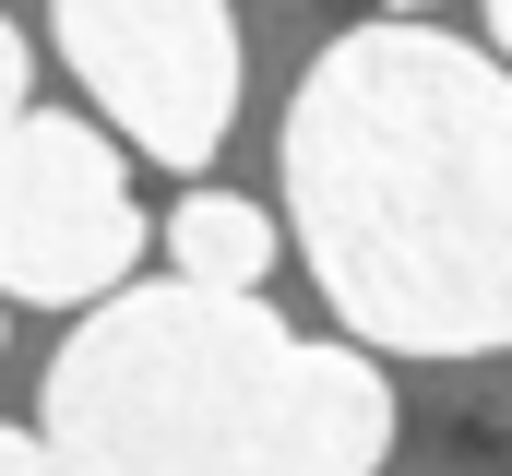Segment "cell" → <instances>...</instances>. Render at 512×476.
I'll use <instances>...</instances> for the list:
<instances>
[{
	"label": "cell",
	"instance_id": "6da1fadb",
	"mask_svg": "<svg viewBox=\"0 0 512 476\" xmlns=\"http://www.w3.org/2000/svg\"><path fill=\"white\" fill-rule=\"evenodd\" d=\"M286 215L346 310L393 357L512 346V72L441 24H358L298 72Z\"/></svg>",
	"mask_w": 512,
	"mask_h": 476
},
{
	"label": "cell",
	"instance_id": "7a4b0ae2",
	"mask_svg": "<svg viewBox=\"0 0 512 476\" xmlns=\"http://www.w3.org/2000/svg\"><path fill=\"white\" fill-rule=\"evenodd\" d=\"M60 476H310L298 334L262 286H108L48 357Z\"/></svg>",
	"mask_w": 512,
	"mask_h": 476
},
{
	"label": "cell",
	"instance_id": "3957f363",
	"mask_svg": "<svg viewBox=\"0 0 512 476\" xmlns=\"http://www.w3.org/2000/svg\"><path fill=\"white\" fill-rule=\"evenodd\" d=\"M72 84L155 167H215L239 119V12L227 0H48Z\"/></svg>",
	"mask_w": 512,
	"mask_h": 476
},
{
	"label": "cell",
	"instance_id": "277c9868",
	"mask_svg": "<svg viewBox=\"0 0 512 476\" xmlns=\"http://www.w3.org/2000/svg\"><path fill=\"white\" fill-rule=\"evenodd\" d=\"M131 262H143V215H131L120 143L60 108H24L0 131V298L84 310L131 286Z\"/></svg>",
	"mask_w": 512,
	"mask_h": 476
},
{
	"label": "cell",
	"instance_id": "5b68a950",
	"mask_svg": "<svg viewBox=\"0 0 512 476\" xmlns=\"http://www.w3.org/2000/svg\"><path fill=\"white\" fill-rule=\"evenodd\" d=\"M298 429H310V476H382L393 381L358 346H298Z\"/></svg>",
	"mask_w": 512,
	"mask_h": 476
},
{
	"label": "cell",
	"instance_id": "8992f818",
	"mask_svg": "<svg viewBox=\"0 0 512 476\" xmlns=\"http://www.w3.org/2000/svg\"><path fill=\"white\" fill-rule=\"evenodd\" d=\"M167 262H179L191 286H262V274H274V215L239 203V191H191V203L167 215Z\"/></svg>",
	"mask_w": 512,
	"mask_h": 476
},
{
	"label": "cell",
	"instance_id": "52a82bcc",
	"mask_svg": "<svg viewBox=\"0 0 512 476\" xmlns=\"http://www.w3.org/2000/svg\"><path fill=\"white\" fill-rule=\"evenodd\" d=\"M12 119H24V36L0 24V131H12Z\"/></svg>",
	"mask_w": 512,
	"mask_h": 476
},
{
	"label": "cell",
	"instance_id": "ba28073f",
	"mask_svg": "<svg viewBox=\"0 0 512 476\" xmlns=\"http://www.w3.org/2000/svg\"><path fill=\"white\" fill-rule=\"evenodd\" d=\"M0 476H60V465H48V441H36V429H0Z\"/></svg>",
	"mask_w": 512,
	"mask_h": 476
},
{
	"label": "cell",
	"instance_id": "9c48e42d",
	"mask_svg": "<svg viewBox=\"0 0 512 476\" xmlns=\"http://www.w3.org/2000/svg\"><path fill=\"white\" fill-rule=\"evenodd\" d=\"M489 36H501V60H512V0H489Z\"/></svg>",
	"mask_w": 512,
	"mask_h": 476
},
{
	"label": "cell",
	"instance_id": "30bf717a",
	"mask_svg": "<svg viewBox=\"0 0 512 476\" xmlns=\"http://www.w3.org/2000/svg\"><path fill=\"white\" fill-rule=\"evenodd\" d=\"M393 12H429V0H393Z\"/></svg>",
	"mask_w": 512,
	"mask_h": 476
}]
</instances>
